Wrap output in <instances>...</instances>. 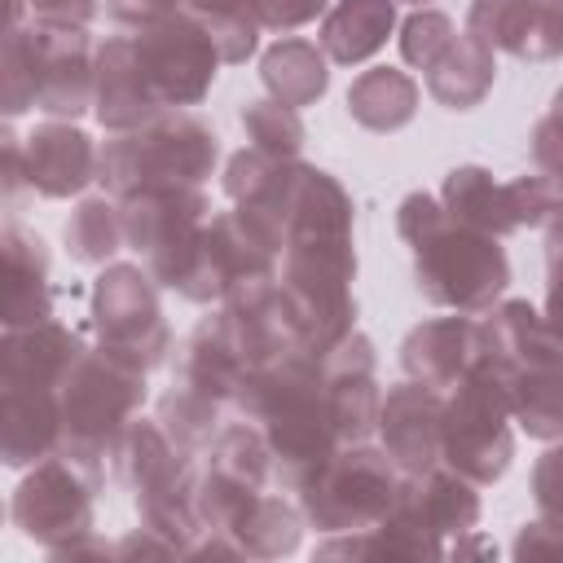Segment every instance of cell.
<instances>
[{"mask_svg":"<svg viewBox=\"0 0 563 563\" xmlns=\"http://www.w3.org/2000/svg\"><path fill=\"white\" fill-rule=\"evenodd\" d=\"M92 114L101 128L110 132H132L158 114H167L136 62V44L132 35H114L97 48V84H92Z\"/></svg>","mask_w":563,"mask_h":563,"instance_id":"ac0fdd59","label":"cell"},{"mask_svg":"<svg viewBox=\"0 0 563 563\" xmlns=\"http://www.w3.org/2000/svg\"><path fill=\"white\" fill-rule=\"evenodd\" d=\"M321 374H325V405L339 444H361L369 431H378L383 391L374 383V343L361 330H352L339 347L321 356Z\"/></svg>","mask_w":563,"mask_h":563,"instance_id":"9a60e30c","label":"cell"},{"mask_svg":"<svg viewBox=\"0 0 563 563\" xmlns=\"http://www.w3.org/2000/svg\"><path fill=\"white\" fill-rule=\"evenodd\" d=\"M506 202H510V216L515 224L532 229V224H550L554 216H563V194L559 185L541 172V176H519L506 185Z\"/></svg>","mask_w":563,"mask_h":563,"instance_id":"8d00e7d4","label":"cell"},{"mask_svg":"<svg viewBox=\"0 0 563 563\" xmlns=\"http://www.w3.org/2000/svg\"><path fill=\"white\" fill-rule=\"evenodd\" d=\"M185 9L202 22V26H216L224 18H246L251 13V0H185ZM255 18V13H251Z\"/></svg>","mask_w":563,"mask_h":563,"instance_id":"f6af8a7d","label":"cell"},{"mask_svg":"<svg viewBox=\"0 0 563 563\" xmlns=\"http://www.w3.org/2000/svg\"><path fill=\"white\" fill-rule=\"evenodd\" d=\"M40 79H35V53H31V31L9 26L4 53H0V106L4 114H22L35 106Z\"/></svg>","mask_w":563,"mask_h":563,"instance_id":"e575fe53","label":"cell"},{"mask_svg":"<svg viewBox=\"0 0 563 563\" xmlns=\"http://www.w3.org/2000/svg\"><path fill=\"white\" fill-rule=\"evenodd\" d=\"M466 35L519 62H550L563 57V9H545L537 0H475Z\"/></svg>","mask_w":563,"mask_h":563,"instance_id":"2e32d148","label":"cell"},{"mask_svg":"<svg viewBox=\"0 0 563 563\" xmlns=\"http://www.w3.org/2000/svg\"><path fill=\"white\" fill-rule=\"evenodd\" d=\"M413 497L427 510V519L435 523L440 537H462L479 523V497L475 484L457 471H440L431 466L427 475H413Z\"/></svg>","mask_w":563,"mask_h":563,"instance_id":"f546056e","label":"cell"},{"mask_svg":"<svg viewBox=\"0 0 563 563\" xmlns=\"http://www.w3.org/2000/svg\"><path fill=\"white\" fill-rule=\"evenodd\" d=\"M537 4H545V9H563V0H537Z\"/></svg>","mask_w":563,"mask_h":563,"instance_id":"7dc6e473","label":"cell"},{"mask_svg":"<svg viewBox=\"0 0 563 563\" xmlns=\"http://www.w3.org/2000/svg\"><path fill=\"white\" fill-rule=\"evenodd\" d=\"M242 128L251 136L255 150L273 154V158H299L303 150V123H299V110L268 97V101H246L242 110Z\"/></svg>","mask_w":563,"mask_h":563,"instance_id":"836d02e7","label":"cell"},{"mask_svg":"<svg viewBox=\"0 0 563 563\" xmlns=\"http://www.w3.org/2000/svg\"><path fill=\"white\" fill-rule=\"evenodd\" d=\"M418 110V84L396 66L361 70L347 88V114L369 132H396Z\"/></svg>","mask_w":563,"mask_h":563,"instance_id":"4316f807","label":"cell"},{"mask_svg":"<svg viewBox=\"0 0 563 563\" xmlns=\"http://www.w3.org/2000/svg\"><path fill=\"white\" fill-rule=\"evenodd\" d=\"M396 4H418V9H422V4H427V0H396Z\"/></svg>","mask_w":563,"mask_h":563,"instance_id":"c3c4849f","label":"cell"},{"mask_svg":"<svg viewBox=\"0 0 563 563\" xmlns=\"http://www.w3.org/2000/svg\"><path fill=\"white\" fill-rule=\"evenodd\" d=\"M400 484H405V471L387 457V449H369L365 440L343 444L299 488V510L325 537L369 532L391 515V506L400 497Z\"/></svg>","mask_w":563,"mask_h":563,"instance_id":"52a82bcc","label":"cell"},{"mask_svg":"<svg viewBox=\"0 0 563 563\" xmlns=\"http://www.w3.org/2000/svg\"><path fill=\"white\" fill-rule=\"evenodd\" d=\"M352 277H356V251L347 229H308L286 238L277 290L312 356H325L356 330Z\"/></svg>","mask_w":563,"mask_h":563,"instance_id":"277c9868","label":"cell"},{"mask_svg":"<svg viewBox=\"0 0 563 563\" xmlns=\"http://www.w3.org/2000/svg\"><path fill=\"white\" fill-rule=\"evenodd\" d=\"M510 422L515 418L501 378L475 356V365L444 396V422H440L444 466L466 475L471 484H497L515 457Z\"/></svg>","mask_w":563,"mask_h":563,"instance_id":"ba28073f","label":"cell"},{"mask_svg":"<svg viewBox=\"0 0 563 563\" xmlns=\"http://www.w3.org/2000/svg\"><path fill=\"white\" fill-rule=\"evenodd\" d=\"M479 356V321L471 317H435L422 321L405 334L400 343V365L409 378L427 383V387H453Z\"/></svg>","mask_w":563,"mask_h":563,"instance_id":"44dd1931","label":"cell"},{"mask_svg":"<svg viewBox=\"0 0 563 563\" xmlns=\"http://www.w3.org/2000/svg\"><path fill=\"white\" fill-rule=\"evenodd\" d=\"M396 31V0H339L321 18V53L339 66H356L374 57Z\"/></svg>","mask_w":563,"mask_h":563,"instance_id":"603a6c76","label":"cell"},{"mask_svg":"<svg viewBox=\"0 0 563 563\" xmlns=\"http://www.w3.org/2000/svg\"><path fill=\"white\" fill-rule=\"evenodd\" d=\"M62 238H66V251L79 264H106L128 242V233H123V207H114L110 198H84L70 211Z\"/></svg>","mask_w":563,"mask_h":563,"instance_id":"4dcf8cb0","label":"cell"},{"mask_svg":"<svg viewBox=\"0 0 563 563\" xmlns=\"http://www.w3.org/2000/svg\"><path fill=\"white\" fill-rule=\"evenodd\" d=\"M62 453V400L53 387H0V457L35 466Z\"/></svg>","mask_w":563,"mask_h":563,"instance_id":"d6986e66","label":"cell"},{"mask_svg":"<svg viewBox=\"0 0 563 563\" xmlns=\"http://www.w3.org/2000/svg\"><path fill=\"white\" fill-rule=\"evenodd\" d=\"M145 374L136 361L110 347H84L70 374L57 387L62 400V453L88 479L101 475V462L114 457V444L132 413L145 400Z\"/></svg>","mask_w":563,"mask_h":563,"instance_id":"5b68a950","label":"cell"},{"mask_svg":"<svg viewBox=\"0 0 563 563\" xmlns=\"http://www.w3.org/2000/svg\"><path fill=\"white\" fill-rule=\"evenodd\" d=\"M4 246V330L40 325L53 317V290H48V251L35 233L9 224L0 233Z\"/></svg>","mask_w":563,"mask_h":563,"instance_id":"7402d4cb","label":"cell"},{"mask_svg":"<svg viewBox=\"0 0 563 563\" xmlns=\"http://www.w3.org/2000/svg\"><path fill=\"white\" fill-rule=\"evenodd\" d=\"M440 202L444 211L457 220V224H471L479 233H493V238H506L515 233V216H510V202H506V185L493 180V172L466 163V167H453L444 176V189H440Z\"/></svg>","mask_w":563,"mask_h":563,"instance_id":"484cf974","label":"cell"},{"mask_svg":"<svg viewBox=\"0 0 563 563\" xmlns=\"http://www.w3.org/2000/svg\"><path fill=\"white\" fill-rule=\"evenodd\" d=\"M251 374H255V369L246 365V356H242L238 343L229 339L224 321H220V317H207V321L194 330L189 347H185V378H180V383H189V387L202 391L207 400L224 405V400H238V391H242V383H246Z\"/></svg>","mask_w":563,"mask_h":563,"instance_id":"cb8c5ba5","label":"cell"},{"mask_svg":"<svg viewBox=\"0 0 563 563\" xmlns=\"http://www.w3.org/2000/svg\"><path fill=\"white\" fill-rule=\"evenodd\" d=\"M84 343L75 330L57 325L53 317L40 325L4 330L0 339V387H62L70 365L79 361Z\"/></svg>","mask_w":563,"mask_h":563,"instance_id":"ffe728a7","label":"cell"},{"mask_svg":"<svg viewBox=\"0 0 563 563\" xmlns=\"http://www.w3.org/2000/svg\"><path fill=\"white\" fill-rule=\"evenodd\" d=\"M545 325L554 330V339L563 343V216H554L545 224Z\"/></svg>","mask_w":563,"mask_h":563,"instance_id":"f35d334b","label":"cell"},{"mask_svg":"<svg viewBox=\"0 0 563 563\" xmlns=\"http://www.w3.org/2000/svg\"><path fill=\"white\" fill-rule=\"evenodd\" d=\"M211 207L202 185H172V189H141L123 198V233L128 246L145 260L150 277L176 295H185L207 238Z\"/></svg>","mask_w":563,"mask_h":563,"instance_id":"9c48e42d","label":"cell"},{"mask_svg":"<svg viewBox=\"0 0 563 563\" xmlns=\"http://www.w3.org/2000/svg\"><path fill=\"white\" fill-rule=\"evenodd\" d=\"M26 185L44 198H70L84 194L97 180V163L101 150L92 145V136L84 128H75L70 119H53L40 123L26 141Z\"/></svg>","mask_w":563,"mask_h":563,"instance_id":"e0dca14e","label":"cell"},{"mask_svg":"<svg viewBox=\"0 0 563 563\" xmlns=\"http://www.w3.org/2000/svg\"><path fill=\"white\" fill-rule=\"evenodd\" d=\"M510 554L519 563H528V559H563V528H554L550 519L523 523L519 537H515V545H510Z\"/></svg>","mask_w":563,"mask_h":563,"instance_id":"b9f144b4","label":"cell"},{"mask_svg":"<svg viewBox=\"0 0 563 563\" xmlns=\"http://www.w3.org/2000/svg\"><path fill=\"white\" fill-rule=\"evenodd\" d=\"M400 238L413 246V277L427 303L453 312H488L510 286V260L493 233L457 224L440 198L409 194L396 211Z\"/></svg>","mask_w":563,"mask_h":563,"instance_id":"7a4b0ae2","label":"cell"},{"mask_svg":"<svg viewBox=\"0 0 563 563\" xmlns=\"http://www.w3.org/2000/svg\"><path fill=\"white\" fill-rule=\"evenodd\" d=\"M154 286L158 282L141 264H106L92 282V330L101 347L136 361L141 369L163 365L172 347Z\"/></svg>","mask_w":563,"mask_h":563,"instance_id":"8fae6325","label":"cell"},{"mask_svg":"<svg viewBox=\"0 0 563 563\" xmlns=\"http://www.w3.org/2000/svg\"><path fill=\"white\" fill-rule=\"evenodd\" d=\"M330 0H251V13L268 31H295L325 13Z\"/></svg>","mask_w":563,"mask_h":563,"instance_id":"ab89813d","label":"cell"},{"mask_svg":"<svg viewBox=\"0 0 563 563\" xmlns=\"http://www.w3.org/2000/svg\"><path fill=\"white\" fill-rule=\"evenodd\" d=\"M440 422H444V396H440V387H427L418 378L387 387V396L378 405L383 449L405 475H427L431 466L444 462Z\"/></svg>","mask_w":563,"mask_h":563,"instance_id":"5bb4252c","label":"cell"},{"mask_svg":"<svg viewBox=\"0 0 563 563\" xmlns=\"http://www.w3.org/2000/svg\"><path fill=\"white\" fill-rule=\"evenodd\" d=\"M132 44H136L141 75L163 110L194 106L207 97L216 66H220V48H216L211 31L189 9L163 13L145 26H132Z\"/></svg>","mask_w":563,"mask_h":563,"instance_id":"30bf717a","label":"cell"},{"mask_svg":"<svg viewBox=\"0 0 563 563\" xmlns=\"http://www.w3.org/2000/svg\"><path fill=\"white\" fill-rule=\"evenodd\" d=\"M493 75H497V62H493V48L479 44L475 35H453V44L440 53V62L427 70V88L440 106L449 110H471L488 97L493 88Z\"/></svg>","mask_w":563,"mask_h":563,"instance_id":"d4e9b609","label":"cell"},{"mask_svg":"<svg viewBox=\"0 0 563 563\" xmlns=\"http://www.w3.org/2000/svg\"><path fill=\"white\" fill-rule=\"evenodd\" d=\"M449 44H453V22L435 9H413L400 22V57L418 70H431Z\"/></svg>","mask_w":563,"mask_h":563,"instance_id":"d590c367","label":"cell"},{"mask_svg":"<svg viewBox=\"0 0 563 563\" xmlns=\"http://www.w3.org/2000/svg\"><path fill=\"white\" fill-rule=\"evenodd\" d=\"M260 75H264V88L277 101L295 106V110L299 106H312L330 88L325 53H321V44H308V40H277L260 57Z\"/></svg>","mask_w":563,"mask_h":563,"instance_id":"83f0119b","label":"cell"},{"mask_svg":"<svg viewBox=\"0 0 563 563\" xmlns=\"http://www.w3.org/2000/svg\"><path fill=\"white\" fill-rule=\"evenodd\" d=\"M299 510L286 506L282 497H264L255 493V501L242 510V519L233 523L229 541L238 545V554H251V559H282L299 545Z\"/></svg>","mask_w":563,"mask_h":563,"instance_id":"f1b7e54d","label":"cell"},{"mask_svg":"<svg viewBox=\"0 0 563 563\" xmlns=\"http://www.w3.org/2000/svg\"><path fill=\"white\" fill-rule=\"evenodd\" d=\"M216 400H207L202 391H194L189 383H176L163 400H158V427L172 435V444L185 457H198L202 449H211L216 431Z\"/></svg>","mask_w":563,"mask_h":563,"instance_id":"1f68e13d","label":"cell"},{"mask_svg":"<svg viewBox=\"0 0 563 563\" xmlns=\"http://www.w3.org/2000/svg\"><path fill=\"white\" fill-rule=\"evenodd\" d=\"M0 141H4V194H18L26 185V145L13 132H4Z\"/></svg>","mask_w":563,"mask_h":563,"instance_id":"bcb514c9","label":"cell"},{"mask_svg":"<svg viewBox=\"0 0 563 563\" xmlns=\"http://www.w3.org/2000/svg\"><path fill=\"white\" fill-rule=\"evenodd\" d=\"M532 158H537V167L559 185V194H563V119H554V114H545L537 128H532Z\"/></svg>","mask_w":563,"mask_h":563,"instance_id":"60d3db41","label":"cell"},{"mask_svg":"<svg viewBox=\"0 0 563 563\" xmlns=\"http://www.w3.org/2000/svg\"><path fill=\"white\" fill-rule=\"evenodd\" d=\"M207 466L242 479V484H255L264 488V479L273 475V453H268V440L255 422H229L211 449H207Z\"/></svg>","mask_w":563,"mask_h":563,"instance_id":"d6a6232c","label":"cell"},{"mask_svg":"<svg viewBox=\"0 0 563 563\" xmlns=\"http://www.w3.org/2000/svg\"><path fill=\"white\" fill-rule=\"evenodd\" d=\"M479 361L501 378L519 431L563 440V343L528 299H501L484 312Z\"/></svg>","mask_w":563,"mask_h":563,"instance_id":"3957f363","label":"cell"},{"mask_svg":"<svg viewBox=\"0 0 563 563\" xmlns=\"http://www.w3.org/2000/svg\"><path fill=\"white\" fill-rule=\"evenodd\" d=\"M35 22H62V26H88L97 13V0H22Z\"/></svg>","mask_w":563,"mask_h":563,"instance_id":"7bdbcfd3","label":"cell"},{"mask_svg":"<svg viewBox=\"0 0 563 563\" xmlns=\"http://www.w3.org/2000/svg\"><path fill=\"white\" fill-rule=\"evenodd\" d=\"M110 9H114V18H119L123 26H145V22L163 18V13L185 9V0H114Z\"/></svg>","mask_w":563,"mask_h":563,"instance_id":"ee69618b","label":"cell"},{"mask_svg":"<svg viewBox=\"0 0 563 563\" xmlns=\"http://www.w3.org/2000/svg\"><path fill=\"white\" fill-rule=\"evenodd\" d=\"M13 523L48 554H62L92 532V479L66 457L35 462L13 488Z\"/></svg>","mask_w":563,"mask_h":563,"instance_id":"7c38bea8","label":"cell"},{"mask_svg":"<svg viewBox=\"0 0 563 563\" xmlns=\"http://www.w3.org/2000/svg\"><path fill=\"white\" fill-rule=\"evenodd\" d=\"M31 53H35V106L53 119H79L92 110V84H97V53L88 40V26H62V22H35Z\"/></svg>","mask_w":563,"mask_h":563,"instance_id":"4fadbf2b","label":"cell"},{"mask_svg":"<svg viewBox=\"0 0 563 563\" xmlns=\"http://www.w3.org/2000/svg\"><path fill=\"white\" fill-rule=\"evenodd\" d=\"M532 497L541 519L563 528V440H550V449L532 466Z\"/></svg>","mask_w":563,"mask_h":563,"instance_id":"74e56055","label":"cell"},{"mask_svg":"<svg viewBox=\"0 0 563 563\" xmlns=\"http://www.w3.org/2000/svg\"><path fill=\"white\" fill-rule=\"evenodd\" d=\"M268 440L273 475L286 488H303L339 449L330 405H325V374L321 356L312 352H286L268 365H260L238 400H233Z\"/></svg>","mask_w":563,"mask_h":563,"instance_id":"6da1fadb","label":"cell"},{"mask_svg":"<svg viewBox=\"0 0 563 563\" xmlns=\"http://www.w3.org/2000/svg\"><path fill=\"white\" fill-rule=\"evenodd\" d=\"M220 141L194 114H158L132 132H114L101 145L97 180L110 198H132L141 189H172V185H202L216 172Z\"/></svg>","mask_w":563,"mask_h":563,"instance_id":"8992f818","label":"cell"}]
</instances>
